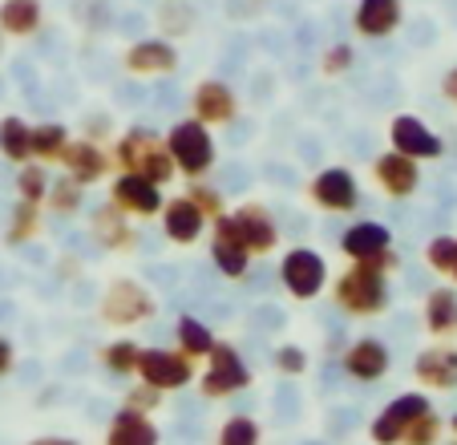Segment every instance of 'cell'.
I'll return each mask as SVG.
<instances>
[{
	"mask_svg": "<svg viewBox=\"0 0 457 445\" xmlns=\"http://www.w3.org/2000/svg\"><path fill=\"white\" fill-rule=\"evenodd\" d=\"M118 166H121V174H138V179L154 182V187L170 182L174 171H179L174 158H170V150H166V138L154 134V130H146V126H134V130L121 134Z\"/></svg>",
	"mask_w": 457,
	"mask_h": 445,
	"instance_id": "cell-1",
	"label": "cell"
},
{
	"mask_svg": "<svg viewBox=\"0 0 457 445\" xmlns=\"http://www.w3.org/2000/svg\"><path fill=\"white\" fill-rule=\"evenodd\" d=\"M337 296V308L348 312V316H377V312L388 308V283L377 267L369 264H353L332 288Z\"/></svg>",
	"mask_w": 457,
	"mask_h": 445,
	"instance_id": "cell-2",
	"label": "cell"
},
{
	"mask_svg": "<svg viewBox=\"0 0 457 445\" xmlns=\"http://www.w3.org/2000/svg\"><path fill=\"white\" fill-rule=\"evenodd\" d=\"M166 150H170L174 166L190 179H203L215 166V138H211V126H203L199 118L174 122L166 134Z\"/></svg>",
	"mask_w": 457,
	"mask_h": 445,
	"instance_id": "cell-3",
	"label": "cell"
},
{
	"mask_svg": "<svg viewBox=\"0 0 457 445\" xmlns=\"http://www.w3.org/2000/svg\"><path fill=\"white\" fill-rule=\"evenodd\" d=\"M154 316V296L138 280H113L102 296V320L113 328H134Z\"/></svg>",
	"mask_w": 457,
	"mask_h": 445,
	"instance_id": "cell-4",
	"label": "cell"
},
{
	"mask_svg": "<svg viewBox=\"0 0 457 445\" xmlns=\"http://www.w3.org/2000/svg\"><path fill=\"white\" fill-rule=\"evenodd\" d=\"M207 360H211V368L199 381L203 397H231V393H239V389L251 385V368H247V360L239 357L235 344L215 340V348L207 352Z\"/></svg>",
	"mask_w": 457,
	"mask_h": 445,
	"instance_id": "cell-5",
	"label": "cell"
},
{
	"mask_svg": "<svg viewBox=\"0 0 457 445\" xmlns=\"http://www.w3.org/2000/svg\"><path fill=\"white\" fill-rule=\"evenodd\" d=\"M279 283L292 291L295 300H316L324 283H328V264L312 248H292L279 264Z\"/></svg>",
	"mask_w": 457,
	"mask_h": 445,
	"instance_id": "cell-6",
	"label": "cell"
},
{
	"mask_svg": "<svg viewBox=\"0 0 457 445\" xmlns=\"http://www.w3.org/2000/svg\"><path fill=\"white\" fill-rule=\"evenodd\" d=\"M231 239L243 243L251 256H263V251H271L279 243L276 214H271L263 203H243L239 211L231 214Z\"/></svg>",
	"mask_w": 457,
	"mask_h": 445,
	"instance_id": "cell-7",
	"label": "cell"
},
{
	"mask_svg": "<svg viewBox=\"0 0 457 445\" xmlns=\"http://www.w3.org/2000/svg\"><path fill=\"white\" fill-rule=\"evenodd\" d=\"M138 377L146 385H154L158 393L166 389H187L195 381V368H190L187 352H170V348H142L138 357Z\"/></svg>",
	"mask_w": 457,
	"mask_h": 445,
	"instance_id": "cell-8",
	"label": "cell"
},
{
	"mask_svg": "<svg viewBox=\"0 0 457 445\" xmlns=\"http://www.w3.org/2000/svg\"><path fill=\"white\" fill-rule=\"evenodd\" d=\"M421 413H429L425 393H401L397 401H388L385 409H380V417L372 421V441L377 445H397Z\"/></svg>",
	"mask_w": 457,
	"mask_h": 445,
	"instance_id": "cell-9",
	"label": "cell"
},
{
	"mask_svg": "<svg viewBox=\"0 0 457 445\" xmlns=\"http://www.w3.org/2000/svg\"><path fill=\"white\" fill-rule=\"evenodd\" d=\"M312 198H316L324 211L332 214H348L361 203V187H356V174L348 166H324V171L312 179Z\"/></svg>",
	"mask_w": 457,
	"mask_h": 445,
	"instance_id": "cell-10",
	"label": "cell"
},
{
	"mask_svg": "<svg viewBox=\"0 0 457 445\" xmlns=\"http://www.w3.org/2000/svg\"><path fill=\"white\" fill-rule=\"evenodd\" d=\"M235 113H239V97H235L231 86H223L215 78L195 86V94H190V118H199L203 126H223V122H235Z\"/></svg>",
	"mask_w": 457,
	"mask_h": 445,
	"instance_id": "cell-11",
	"label": "cell"
},
{
	"mask_svg": "<svg viewBox=\"0 0 457 445\" xmlns=\"http://www.w3.org/2000/svg\"><path fill=\"white\" fill-rule=\"evenodd\" d=\"M388 138H393V150H397V155H405V158H413V163H417V158H441V150H445V142H441V138L433 134L421 118H413V113L393 118Z\"/></svg>",
	"mask_w": 457,
	"mask_h": 445,
	"instance_id": "cell-12",
	"label": "cell"
},
{
	"mask_svg": "<svg viewBox=\"0 0 457 445\" xmlns=\"http://www.w3.org/2000/svg\"><path fill=\"white\" fill-rule=\"evenodd\" d=\"M57 158L65 163L70 179H78L81 187H89V182H102L105 174H110V155H105L102 146L89 142V138H70V142L61 146Z\"/></svg>",
	"mask_w": 457,
	"mask_h": 445,
	"instance_id": "cell-13",
	"label": "cell"
},
{
	"mask_svg": "<svg viewBox=\"0 0 457 445\" xmlns=\"http://www.w3.org/2000/svg\"><path fill=\"white\" fill-rule=\"evenodd\" d=\"M110 198L121 214H142V219H146V214L162 211V187L138 179V174H121V179H113Z\"/></svg>",
	"mask_w": 457,
	"mask_h": 445,
	"instance_id": "cell-14",
	"label": "cell"
},
{
	"mask_svg": "<svg viewBox=\"0 0 457 445\" xmlns=\"http://www.w3.org/2000/svg\"><path fill=\"white\" fill-rule=\"evenodd\" d=\"M179 65V49L170 41H158V37H146V41H134L126 49V69L138 73V78H158V73H174Z\"/></svg>",
	"mask_w": 457,
	"mask_h": 445,
	"instance_id": "cell-15",
	"label": "cell"
},
{
	"mask_svg": "<svg viewBox=\"0 0 457 445\" xmlns=\"http://www.w3.org/2000/svg\"><path fill=\"white\" fill-rule=\"evenodd\" d=\"M372 174H377L380 190L393 198H409L417 187H421V171H417L413 158L397 155V150H388V155H380L377 163H372Z\"/></svg>",
	"mask_w": 457,
	"mask_h": 445,
	"instance_id": "cell-16",
	"label": "cell"
},
{
	"mask_svg": "<svg viewBox=\"0 0 457 445\" xmlns=\"http://www.w3.org/2000/svg\"><path fill=\"white\" fill-rule=\"evenodd\" d=\"M353 381H380L388 373V348L377 336H361L345 348V365H340Z\"/></svg>",
	"mask_w": 457,
	"mask_h": 445,
	"instance_id": "cell-17",
	"label": "cell"
},
{
	"mask_svg": "<svg viewBox=\"0 0 457 445\" xmlns=\"http://www.w3.org/2000/svg\"><path fill=\"white\" fill-rule=\"evenodd\" d=\"M203 227H207V214L199 211V206L190 203L187 195L170 198V203H162V231L166 239L174 243H195L203 235Z\"/></svg>",
	"mask_w": 457,
	"mask_h": 445,
	"instance_id": "cell-18",
	"label": "cell"
},
{
	"mask_svg": "<svg viewBox=\"0 0 457 445\" xmlns=\"http://www.w3.org/2000/svg\"><path fill=\"white\" fill-rule=\"evenodd\" d=\"M401 17H405L401 0H361L353 13V25L361 37H388L401 25Z\"/></svg>",
	"mask_w": 457,
	"mask_h": 445,
	"instance_id": "cell-19",
	"label": "cell"
},
{
	"mask_svg": "<svg viewBox=\"0 0 457 445\" xmlns=\"http://www.w3.org/2000/svg\"><path fill=\"white\" fill-rule=\"evenodd\" d=\"M388 243H393V235H388L385 222H353L345 231V239H340V248H345V256L353 259V264H364V259L380 256V251H388Z\"/></svg>",
	"mask_w": 457,
	"mask_h": 445,
	"instance_id": "cell-20",
	"label": "cell"
},
{
	"mask_svg": "<svg viewBox=\"0 0 457 445\" xmlns=\"http://www.w3.org/2000/svg\"><path fill=\"white\" fill-rule=\"evenodd\" d=\"M413 373L429 389H453L457 385V348H425L417 357Z\"/></svg>",
	"mask_w": 457,
	"mask_h": 445,
	"instance_id": "cell-21",
	"label": "cell"
},
{
	"mask_svg": "<svg viewBox=\"0 0 457 445\" xmlns=\"http://www.w3.org/2000/svg\"><path fill=\"white\" fill-rule=\"evenodd\" d=\"M105 445H158V429L146 413L121 409L118 417L110 421V433H105Z\"/></svg>",
	"mask_w": 457,
	"mask_h": 445,
	"instance_id": "cell-22",
	"label": "cell"
},
{
	"mask_svg": "<svg viewBox=\"0 0 457 445\" xmlns=\"http://www.w3.org/2000/svg\"><path fill=\"white\" fill-rule=\"evenodd\" d=\"M41 29V0H4L0 4V33L33 37Z\"/></svg>",
	"mask_w": 457,
	"mask_h": 445,
	"instance_id": "cell-23",
	"label": "cell"
},
{
	"mask_svg": "<svg viewBox=\"0 0 457 445\" xmlns=\"http://www.w3.org/2000/svg\"><path fill=\"white\" fill-rule=\"evenodd\" d=\"M425 324L437 336L453 332L457 328V291H449V288L429 291V300H425Z\"/></svg>",
	"mask_w": 457,
	"mask_h": 445,
	"instance_id": "cell-24",
	"label": "cell"
},
{
	"mask_svg": "<svg viewBox=\"0 0 457 445\" xmlns=\"http://www.w3.org/2000/svg\"><path fill=\"white\" fill-rule=\"evenodd\" d=\"M65 142H70V130L61 126V122H45V126L29 130V155L45 158V163H49V158H57Z\"/></svg>",
	"mask_w": 457,
	"mask_h": 445,
	"instance_id": "cell-25",
	"label": "cell"
},
{
	"mask_svg": "<svg viewBox=\"0 0 457 445\" xmlns=\"http://www.w3.org/2000/svg\"><path fill=\"white\" fill-rule=\"evenodd\" d=\"M179 344H182V352H187L190 360L207 357V352L215 348V332H211V324H203L199 316H182L179 320Z\"/></svg>",
	"mask_w": 457,
	"mask_h": 445,
	"instance_id": "cell-26",
	"label": "cell"
},
{
	"mask_svg": "<svg viewBox=\"0 0 457 445\" xmlns=\"http://www.w3.org/2000/svg\"><path fill=\"white\" fill-rule=\"evenodd\" d=\"M211 259H215V267L227 275V280H243V275H247V264H251V251L243 248V243L215 239L211 243Z\"/></svg>",
	"mask_w": 457,
	"mask_h": 445,
	"instance_id": "cell-27",
	"label": "cell"
},
{
	"mask_svg": "<svg viewBox=\"0 0 457 445\" xmlns=\"http://www.w3.org/2000/svg\"><path fill=\"white\" fill-rule=\"evenodd\" d=\"M49 206L57 214H78L81 206H86V187H81L78 179H70V174H65V179L61 182H49Z\"/></svg>",
	"mask_w": 457,
	"mask_h": 445,
	"instance_id": "cell-28",
	"label": "cell"
},
{
	"mask_svg": "<svg viewBox=\"0 0 457 445\" xmlns=\"http://www.w3.org/2000/svg\"><path fill=\"white\" fill-rule=\"evenodd\" d=\"M29 130L21 118H4L0 122V155L9 158V163H25L29 158Z\"/></svg>",
	"mask_w": 457,
	"mask_h": 445,
	"instance_id": "cell-29",
	"label": "cell"
},
{
	"mask_svg": "<svg viewBox=\"0 0 457 445\" xmlns=\"http://www.w3.org/2000/svg\"><path fill=\"white\" fill-rule=\"evenodd\" d=\"M41 203H25L21 198L17 206H12V219H9V243H29V239H37V227H41V211H37Z\"/></svg>",
	"mask_w": 457,
	"mask_h": 445,
	"instance_id": "cell-30",
	"label": "cell"
},
{
	"mask_svg": "<svg viewBox=\"0 0 457 445\" xmlns=\"http://www.w3.org/2000/svg\"><path fill=\"white\" fill-rule=\"evenodd\" d=\"M94 231L97 235H110L105 239V248H129V231H126V222H121V211L118 206H102V211L94 214Z\"/></svg>",
	"mask_w": 457,
	"mask_h": 445,
	"instance_id": "cell-31",
	"label": "cell"
},
{
	"mask_svg": "<svg viewBox=\"0 0 457 445\" xmlns=\"http://www.w3.org/2000/svg\"><path fill=\"white\" fill-rule=\"evenodd\" d=\"M105 368H110V373H134V368H138V357H142V348L134 340H113V344H105Z\"/></svg>",
	"mask_w": 457,
	"mask_h": 445,
	"instance_id": "cell-32",
	"label": "cell"
},
{
	"mask_svg": "<svg viewBox=\"0 0 457 445\" xmlns=\"http://www.w3.org/2000/svg\"><path fill=\"white\" fill-rule=\"evenodd\" d=\"M17 190L25 203H41L49 195V171L45 166H21L17 171Z\"/></svg>",
	"mask_w": 457,
	"mask_h": 445,
	"instance_id": "cell-33",
	"label": "cell"
},
{
	"mask_svg": "<svg viewBox=\"0 0 457 445\" xmlns=\"http://www.w3.org/2000/svg\"><path fill=\"white\" fill-rule=\"evenodd\" d=\"M219 445H259V425L251 417H231L219 429Z\"/></svg>",
	"mask_w": 457,
	"mask_h": 445,
	"instance_id": "cell-34",
	"label": "cell"
},
{
	"mask_svg": "<svg viewBox=\"0 0 457 445\" xmlns=\"http://www.w3.org/2000/svg\"><path fill=\"white\" fill-rule=\"evenodd\" d=\"M425 259H429L433 272L449 275V267H453V259H457V239L453 235H437V239L425 248Z\"/></svg>",
	"mask_w": 457,
	"mask_h": 445,
	"instance_id": "cell-35",
	"label": "cell"
},
{
	"mask_svg": "<svg viewBox=\"0 0 457 445\" xmlns=\"http://www.w3.org/2000/svg\"><path fill=\"white\" fill-rule=\"evenodd\" d=\"M356 61V49L345 41L328 45V53H324V61H320V69H324V78H340V73H348Z\"/></svg>",
	"mask_w": 457,
	"mask_h": 445,
	"instance_id": "cell-36",
	"label": "cell"
},
{
	"mask_svg": "<svg viewBox=\"0 0 457 445\" xmlns=\"http://www.w3.org/2000/svg\"><path fill=\"white\" fill-rule=\"evenodd\" d=\"M437 433H441V421L433 417V409H429V413H421V417L409 425V433L401 437V441L405 445H433L437 441Z\"/></svg>",
	"mask_w": 457,
	"mask_h": 445,
	"instance_id": "cell-37",
	"label": "cell"
},
{
	"mask_svg": "<svg viewBox=\"0 0 457 445\" xmlns=\"http://www.w3.org/2000/svg\"><path fill=\"white\" fill-rule=\"evenodd\" d=\"M276 368L284 373V377H300L303 368H308V352H303L300 344H279L276 348Z\"/></svg>",
	"mask_w": 457,
	"mask_h": 445,
	"instance_id": "cell-38",
	"label": "cell"
},
{
	"mask_svg": "<svg viewBox=\"0 0 457 445\" xmlns=\"http://www.w3.org/2000/svg\"><path fill=\"white\" fill-rule=\"evenodd\" d=\"M187 198H190V203H195V206H199L203 214H223V206H227V203H223V195H219V190H211L207 182H199V179L190 182Z\"/></svg>",
	"mask_w": 457,
	"mask_h": 445,
	"instance_id": "cell-39",
	"label": "cell"
},
{
	"mask_svg": "<svg viewBox=\"0 0 457 445\" xmlns=\"http://www.w3.org/2000/svg\"><path fill=\"white\" fill-rule=\"evenodd\" d=\"M154 405H158V389H154V385H146V381H142V389H129L126 409L146 413V409H154Z\"/></svg>",
	"mask_w": 457,
	"mask_h": 445,
	"instance_id": "cell-40",
	"label": "cell"
},
{
	"mask_svg": "<svg viewBox=\"0 0 457 445\" xmlns=\"http://www.w3.org/2000/svg\"><path fill=\"white\" fill-rule=\"evenodd\" d=\"M12 360H17V352H12L9 336H0V377H4V373H12Z\"/></svg>",
	"mask_w": 457,
	"mask_h": 445,
	"instance_id": "cell-41",
	"label": "cell"
},
{
	"mask_svg": "<svg viewBox=\"0 0 457 445\" xmlns=\"http://www.w3.org/2000/svg\"><path fill=\"white\" fill-rule=\"evenodd\" d=\"M441 94H445L449 102L457 105V69H449V73H445V81H441Z\"/></svg>",
	"mask_w": 457,
	"mask_h": 445,
	"instance_id": "cell-42",
	"label": "cell"
},
{
	"mask_svg": "<svg viewBox=\"0 0 457 445\" xmlns=\"http://www.w3.org/2000/svg\"><path fill=\"white\" fill-rule=\"evenodd\" d=\"M29 445H78V441H70V437H41V441H29Z\"/></svg>",
	"mask_w": 457,
	"mask_h": 445,
	"instance_id": "cell-43",
	"label": "cell"
},
{
	"mask_svg": "<svg viewBox=\"0 0 457 445\" xmlns=\"http://www.w3.org/2000/svg\"><path fill=\"white\" fill-rule=\"evenodd\" d=\"M449 275H453V280H457V259H453V267H449Z\"/></svg>",
	"mask_w": 457,
	"mask_h": 445,
	"instance_id": "cell-44",
	"label": "cell"
},
{
	"mask_svg": "<svg viewBox=\"0 0 457 445\" xmlns=\"http://www.w3.org/2000/svg\"><path fill=\"white\" fill-rule=\"evenodd\" d=\"M453 429H457V417H453Z\"/></svg>",
	"mask_w": 457,
	"mask_h": 445,
	"instance_id": "cell-45",
	"label": "cell"
},
{
	"mask_svg": "<svg viewBox=\"0 0 457 445\" xmlns=\"http://www.w3.org/2000/svg\"><path fill=\"white\" fill-rule=\"evenodd\" d=\"M0 53H4V49H0Z\"/></svg>",
	"mask_w": 457,
	"mask_h": 445,
	"instance_id": "cell-46",
	"label": "cell"
}]
</instances>
